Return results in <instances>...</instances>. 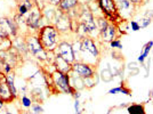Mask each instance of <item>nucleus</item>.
I'll list each match as a JSON object with an SVG mask.
<instances>
[{"mask_svg": "<svg viewBox=\"0 0 153 114\" xmlns=\"http://www.w3.org/2000/svg\"><path fill=\"white\" fill-rule=\"evenodd\" d=\"M128 114H146L144 104H131L127 107Z\"/></svg>", "mask_w": 153, "mask_h": 114, "instance_id": "412c9836", "label": "nucleus"}, {"mask_svg": "<svg viewBox=\"0 0 153 114\" xmlns=\"http://www.w3.org/2000/svg\"><path fill=\"white\" fill-rule=\"evenodd\" d=\"M14 71V66L12 65L10 63H8V62H4V61H1V73L2 74H8V73H10V72H13Z\"/></svg>", "mask_w": 153, "mask_h": 114, "instance_id": "cd10ccee", "label": "nucleus"}, {"mask_svg": "<svg viewBox=\"0 0 153 114\" xmlns=\"http://www.w3.org/2000/svg\"><path fill=\"white\" fill-rule=\"evenodd\" d=\"M19 101H21V105H22L24 108H26V110L31 107L32 104H33V99H32V97H29L26 94H23V96L19 98Z\"/></svg>", "mask_w": 153, "mask_h": 114, "instance_id": "a878e982", "label": "nucleus"}, {"mask_svg": "<svg viewBox=\"0 0 153 114\" xmlns=\"http://www.w3.org/2000/svg\"><path fill=\"white\" fill-rule=\"evenodd\" d=\"M0 29L4 31L8 38H15L19 36V26L16 24L14 19L9 17H0Z\"/></svg>", "mask_w": 153, "mask_h": 114, "instance_id": "9b49d317", "label": "nucleus"}, {"mask_svg": "<svg viewBox=\"0 0 153 114\" xmlns=\"http://www.w3.org/2000/svg\"><path fill=\"white\" fill-rule=\"evenodd\" d=\"M151 23H152V19H150V17H146V16H143V17L140 19V22H138L140 29H145V27H147Z\"/></svg>", "mask_w": 153, "mask_h": 114, "instance_id": "c756f323", "label": "nucleus"}, {"mask_svg": "<svg viewBox=\"0 0 153 114\" xmlns=\"http://www.w3.org/2000/svg\"><path fill=\"white\" fill-rule=\"evenodd\" d=\"M30 113L31 114H42L44 113V107L41 106V104L38 101H34L30 107Z\"/></svg>", "mask_w": 153, "mask_h": 114, "instance_id": "bb28decb", "label": "nucleus"}, {"mask_svg": "<svg viewBox=\"0 0 153 114\" xmlns=\"http://www.w3.org/2000/svg\"><path fill=\"white\" fill-rule=\"evenodd\" d=\"M1 38H8V37H7L6 34L4 33V31H2L1 29H0V39H1Z\"/></svg>", "mask_w": 153, "mask_h": 114, "instance_id": "4c0bfd02", "label": "nucleus"}, {"mask_svg": "<svg viewBox=\"0 0 153 114\" xmlns=\"http://www.w3.org/2000/svg\"><path fill=\"white\" fill-rule=\"evenodd\" d=\"M69 74H70L71 86L76 89V90H79V91H80V90H82V89L86 88V86H85V81H83L82 78H80L78 74L73 73L72 71H71Z\"/></svg>", "mask_w": 153, "mask_h": 114, "instance_id": "6ab92c4d", "label": "nucleus"}, {"mask_svg": "<svg viewBox=\"0 0 153 114\" xmlns=\"http://www.w3.org/2000/svg\"><path fill=\"white\" fill-rule=\"evenodd\" d=\"M101 79H102L104 82H110V81H112L113 80V73H112V71L110 70V69H104V70L101 72Z\"/></svg>", "mask_w": 153, "mask_h": 114, "instance_id": "393cba45", "label": "nucleus"}, {"mask_svg": "<svg viewBox=\"0 0 153 114\" xmlns=\"http://www.w3.org/2000/svg\"><path fill=\"white\" fill-rule=\"evenodd\" d=\"M29 12H30V9L27 8V6H26L24 2H21L19 6H17V14L21 15V16L25 17L26 15L29 14Z\"/></svg>", "mask_w": 153, "mask_h": 114, "instance_id": "c85d7f7f", "label": "nucleus"}, {"mask_svg": "<svg viewBox=\"0 0 153 114\" xmlns=\"http://www.w3.org/2000/svg\"><path fill=\"white\" fill-rule=\"evenodd\" d=\"M150 95H151V96H152V97H153V89H152V90H151V93H150Z\"/></svg>", "mask_w": 153, "mask_h": 114, "instance_id": "58836bf2", "label": "nucleus"}, {"mask_svg": "<svg viewBox=\"0 0 153 114\" xmlns=\"http://www.w3.org/2000/svg\"><path fill=\"white\" fill-rule=\"evenodd\" d=\"M81 49H80V61L87 64H90L89 58H93L96 63L100 58V48L95 40L91 37H83L81 38Z\"/></svg>", "mask_w": 153, "mask_h": 114, "instance_id": "f03ea898", "label": "nucleus"}, {"mask_svg": "<svg viewBox=\"0 0 153 114\" xmlns=\"http://www.w3.org/2000/svg\"><path fill=\"white\" fill-rule=\"evenodd\" d=\"M117 32H118V29H117L115 24L110 23L108 27L102 33H100V39L102 40L103 42L110 44L112 40H114L117 38Z\"/></svg>", "mask_w": 153, "mask_h": 114, "instance_id": "4468645a", "label": "nucleus"}, {"mask_svg": "<svg viewBox=\"0 0 153 114\" xmlns=\"http://www.w3.org/2000/svg\"><path fill=\"white\" fill-rule=\"evenodd\" d=\"M72 96H73V98H74V99H79V98L81 97V93H80L79 90H76V91L72 94Z\"/></svg>", "mask_w": 153, "mask_h": 114, "instance_id": "f704fd0d", "label": "nucleus"}, {"mask_svg": "<svg viewBox=\"0 0 153 114\" xmlns=\"http://www.w3.org/2000/svg\"><path fill=\"white\" fill-rule=\"evenodd\" d=\"M53 65L55 66V70L63 72V73H70L72 71V64L66 62L64 58H62L59 55H56V54H55V59H54Z\"/></svg>", "mask_w": 153, "mask_h": 114, "instance_id": "2eb2a0df", "label": "nucleus"}, {"mask_svg": "<svg viewBox=\"0 0 153 114\" xmlns=\"http://www.w3.org/2000/svg\"><path fill=\"white\" fill-rule=\"evenodd\" d=\"M96 24H97L98 32H100V33H102V32L108 26L110 22H108V19H106L105 16H100V17H97V19H96Z\"/></svg>", "mask_w": 153, "mask_h": 114, "instance_id": "5701e85b", "label": "nucleus"}, {"mask_svg": "<svg viewBox=\"0 0 153 114\" xmlns=\"http://www.w3.org/2000/svg\"><path fill=\"white\" fill-rule=\"evenodd\" d=\"M81 10L79 12V15L76 17V21L79 23H81L82 25L86 26V29L88 30V33L90 36H95L96 33L98 34L100 37V32H98V29H97V24H96V19L94 16V14L91 13L89 8H87L86 5H82L81 6Z\"/></svg>", "mask_w": 153, "mask_h": 114, "instance_id": "20e7f679", "label": "nucleus"}, {"mask_svg": "<svg viewBox=\"0 0 153 114\" xmlns=\"http://www.w3.org/2000/svg\"><path fill=\"white\" fill-rule=\"evenodd\" d=\"M135 7H138V6H142L143 4H145V1L144 0H129Z\"/></svg>", "mask_w": 153, "mask_h": 114, "instance_id": "473e14b6", "label": "nucleus"}, {"mask_svg": "<svg viewBox=\"0 0 153 114\" xmlns=\"http://www.w3.org/2000/svg\"><path fill=\"white\" fill-rule=\"evenodd\" d=\"M5 107H6V103L2 101V99H0V112H1Z\"/></svg>", "mask_w": 153, "mask_h": 114, "instance_id": "e433bc0d", "label": "nucleus"}, {"mask_svg": "<svg viewBox=\"0 0 153 114\" xmlns=\"http://www.w3.org/2000/svg\"><path fill=\"white\" fill-rule=\"evenodd\" d=\"M37 36L46 51L53 53L56 50L57 44H59L61 33L58 32L54 24H47V25L42 26L37 32Z\"/></svg>", "mask_w": 153, "mask_h": 114, "instance_id": "f257e3e1", "label": "nucleus"}, {"mask_svg": "<svg viewBox=\"0 0 153 114\" xmlns=\"http://www.w3.org/2000/svg\"><path fill=\"white\" fill-rule=\"evenodd\" d=\"M152 47H153V41H147L146 44L143 46V49H142V53L140 54V56L137 58V62L142 65V67L145 66V61L147 59V57L150 55V51L152 50Z\"/></svg>", "mask_w": 153, "mask_h": 114, "instance_id": "a211bd4d", "label": "nucleus"}, {"mask_svg": "<svg viewBox=\"0 0 153 114\" xmlns=\"http://www.w3.org/2000/svg\"><path fill=\"white\" fill-rule=\"evenodd\" d=\"M49 2H51V6H58V4L61 2V0H49Z\"/></svg>", "mask_w": 153, "mask_h": 114, "instance_id": "c9c22d12", "label": "nucleus"}, {"mask_svg": "<svg viewBox=\"0 0 153 114\" xmlns=\"http://www.w3.org/2000/svg\"><path fill=\"white\" fill-rule=\"evenodd\" d=\"M114 2L119 16L125 19H129L133 15L134 9L136 8L129 0H114Z\"/></svg>", "mask_w": 153, "mask_h": 114, "instance_id": "f8f14e48", "label": "nucleus"}, {"mask_svg": "<svg viewBox=\"0 0 153 114\" xmlns=\"http://www.w3.org/2000/svg\"><path fill=\"white\" fill-rule=\"evenodd\" d=\"M26 46H27V50L29 54H31L36 59H38L40 62H47V57H48V51L45 50V48L42 47V44L39 40L37 34H30L25 38Z\"/></svg>", "mask_w": 153, "mask_h": 114, "instance_id": "7ed1b4c3", "label": "nucleus"}, {"mask_svg": "<svg viewBox=\"0 0 153 114\" xmlns=\"http://www.w3.org/2000/svg\"><path fill=\"white\" fill-rule=\"evenodd\" d=\"M144 16H146V17H150L151 19H153V9H149V10H146L145 12V14H144Z\"/></svg>", "mask_w": 153, "mask_h": 114, "instance_id": "72a5a7b5", "label": "nucleus"}, {"mask_svg": "<svg viewBox=\"0 0 153 114\" xmlns=\"http://www.w3.org/2000/svg\"><path fill=\"white\" fill-rule=\"evenodd\" d=\"M51 76L53 84L56 87L58 91H61L63 94H69V95H72L76 91V89L71 86L70 74L69 73H63V72L55 70L51 73Z\"/></svg>", "mask_w": 153, "mask_h": 114, "instance_id": "39448f33", "label": "nucleus"}, {"mask_svg": "<svg viewBox=\"0 0 153 114\" xmlns=\"http://www.w3.org/2000/svg\"><path fill=\"white\" fill-rule=\"evenodd\" d=\"M129 24H130V27H131V30L135 32L140 31V26L138 24V22L137 21H134V19H131V21H129Z\"/></svg>", "mask_w": 153, "mask_h": 114, "instance_id": "2f4dec72", "label": "nucleus"}, {"mask_svg": "<svg viewBox=\"0 0 153 114\" xmlns=\"http://www.w3.org/2000/svg\"><path fill=\"white\" fill-rule=\"evenodd\" d=\"M72 72L78 74L80 78H82L83 80L94 78L96 76V70L94 65H90L81 61H76L72 64Z\"/></svg>", "mask_w": 153, "mask_h": 114, "instance_id": "0eeeda50", "label": "nucleus"}, {"mask_svg": "<svg viewBox=\"0 0 153 114\" xmlns=\"http://www.w3.org/2000/svg\"><path fill=\"white\" fill-rule=\"evenodd\" d=\"M54 25L59 33H66L70 30H72V19L69 16V14L63 13V12L57 9L55 21H54Z\"/></svg>", "mask_w": 153, "mask_h": 114, "instance_id": "1a4fd4ad", "label": "nucleus"}, {"mask_svg": "<svg viewBox=\"0 0 153 114\" xmlns=\"http://www.w3.org/2000/svg\"><path fill=\"white\" fill-rule=\"evenodd\" d=\"M56 12H57V9H54L53 7L51 6H46L44 9H42V16H44V19L47 21V22H53L54 23V21H55V16H56Z\"/></svg>", "mask_w": 153, "mask_h": 114, "instance_id": "aec40b11", "label": "nucleus"}, {"mask_svg": "<svg viewBox=\"0 0 153 114\" xmlns=\"http://www.w3.org/2000/svg\"><path fill=\"white\" fill-rule=\"evenodd\" d=\"M25 25L27 26V29L30 31L38 32L42 26L47 25V23H45V19L42 16V12L39 8H32L29 12V14L25 16Z\"/></svg>", "mask_w": 153, "mask_h": 114, "instance_id": "423d86ee", "label": "nucleus"}, {"mask_svg": "<svg viewBox=\"0 0 153 114\" xmlns=\"http://www.w3.org/2000/svg\"><path fill=\"white\" fill-rule=\"evenodd\" d=\"M108 94H110V95H115V94H125V95H127V96H131L130 90H129L127 87H125L123 84H122V86H119V87H115V88L110 89Z\"/></svg>", "mask_w": 153, "mask_h": 114, "instance_id": "b1692460", "label": "nucleus"}, {"mask_svg": "<svg viewBox=\"0 0 153 114\" xmlns=\"http://www.w3.org/2000/svg\"><path fill=\"white\" fill-rule=\"evenodd\" d=\"M82 114H83V113H82Z\"/></svg>", "mask_w": 153, "mask_h": 114, "instance_id": "ea45409f", "label": "nucleus"}, {"mask_svg": "<svg viewBox=\"0 0 153 114\" xmlns=\"http://www.w3.org/2000/svg\"><path fill=\"white\" fill-rule=\"evenodd\" d=\"M56 55L64 58L66 62H69L70 64H73L76 62V57H74V53H73V48H72V44L66 41V40H62L59 41V44H57V48L55 50Z\"/></svg>", "mask_w": 153, "mask_h": 114, "instance_id": "9d476101", "label": "nucleus"}, {"mask_svg": "<svg viewBox=\"0 0 153 114\" xmlns=\"http://www.w3.org/2000/svg\"><path fill=\"white\" fill-rule=\"evenodd\" d=\"M78 6H79V0H61V2L57 6V9L63 13L69 14L71 10L76 9Z\"/></svg>", "mask_w": 153, "mask_h": 114, "instance_id": "f3484780", "label": "nucleus"}, {"mask_svg": "<svg viewBox=\"0 0 153 114\" xmlns=\"http://www.w3.org/2000/svg\"><path fill=\"white\" fill-rule=\"evenodd\" d=\"M13 48L19 53V55H26V54H29L25 39L22 38V37H19V36L13 38Z\"/></svg>", "mask_w": 153, "mask_h": 114, "instance_id": "dca6fc26", "label": "nucleus"}, {"mask_svg": "<svg viewBox=\"0 0 153 114\" xmlns=\"http://www.w3.org/2000/svg\"><path fill=\"white\" fill-rule=\"evenodd\" d=\"M100 10L102 12L103 16H105L110 21H115L118 19L119 14L117 10L114 0H96Z\"/></svg>", "mask_w": 153, "mask_h": 114, "instance_id": "6e6552de", "label": "nucleus"}, {"mask_svg": "<svg viewBox=\"0 0 153 114\" xmlns=\"http://www.w3.org/2000/svg\"><path fill=\"white\" fill-rule=\"evenodd\" d=\"M0 99L5 101V103H13L16 98L14 97L12 90L9 88L8 83L6 81V76L2 73L0 74Z\"/></svg>", "mask_w": 153, "mask_h": 114, "instance_id": "ddd939ff", "label": "nucleus"}, {"mask_svg": "<svg viewBox=\"0 0 153 114\" xmlns=\"http://www.w3.org/2000/svg\"><path fill=\"white\" fill-rule=\"evenodd\" d=\"M110 47L113 48V49H122L121 40L119 38H115L114 40H112V41L110 42Z\"/></svg>", "mask_w": 153, "mask_h": 114, "instance_id": "7c9ffc66", "label": "nucleus"}, {"mask_svg": "<svg viewBox=\"0 0 153 114\" xmlns=\"http://www.w3.org/2000/svg\"><path fill=\"white\" fill-rule=\"evenodd\" d=\"M13 49V39L1 38L0 39V53H6Z\"/></svg>", "mask_w": 153, "mask_h": 114, "instance_id": "4be33fe9", "label": "nucleus"}]
</instances>
